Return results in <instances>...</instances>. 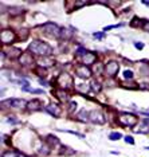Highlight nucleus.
Masks as SVG:
<instances>
[{"instance_id":"nucleus-1","label":"nucleus","mask_w":149,"mask_h":157,"mask_svg":"<svg viewBox=\"0 0 149 157\" xmlns=\"http://www.w3.org/2000/svg\"><path fill=\"white\" fill-rule=\"evenodd\" d=\"M28 51L32 55H38V57H51V54L54 53L53 47L49 43L42 42V40H32L28 46Z\"/></svg>"},{"instance_id":"nucleus-2","label":"nucleus","mask_w":149,"mask_h":157,"mask_svg":"<svg viewBox=\"0 0 149 157\" xmlns=\"http://www.w3.org/2000/svg\"><path fill=\"white\" fill-rule=\"evenodd\" d=\"M117 122L121 126H128V128H134L138 124V117L132 113H121L117 118Z\"/></svg>"},{"instance_id":"nucleus-3","label":"nucleus","mask_w":149,"mask_h":157,"mask_svg":"<svg viewBox=\"0 0 149 157\" xmlns=\"http://www.w3.org/2000/svg\"><path fill=\"white\" fill-rule=\"evenodd\" d=\"M40 30L43 31V34H46V35H49V36H54V38H59L60 31H62V28H60L58 24L51 23V22H47L43 26H40Z\"/></svg>"},{"instance_id":"nucleus-4","label":"nucleus","mask_w":149,"mask_h":157,"mask_svg":"<svg viewBox=\"0 0 149 157\" xmlns=\"http://www.w3.org/2000/svg\"><path fill=\"white\" fill-rule=\"evenodd\" d=\"M56 85H59V87L63 90H67L70 87H74V78L69 73H62L56 78Z\"/></svg>"},{"instance_id":"nucleus-5","label":"nucleus","mask_w":149,"mask_h":157,"mask_svg":"<svg viewBox=\"0 0 149 157\" xmlns=\"http://www.w3.org/2000/svg\"><path fill=\"white\" fill-rule=\"evenodd\" d=\"M118 70H120V63L116 62V60H110V62L105 64L104 74L109 78H114L118 74Z\"/></svg>"},{"instance_id":"nucleus-6","label":"nucleus","mask_w":149,"mask_h":157,"mask_svg":"<svg viewBox=\"0 0 149 157\" xmlns=\"http://www.w3.org/2000/svg\"><path fill=\"white\" fill-rule=\"evenodd\" d=\"M74 71H75V75L78 78H81V79H89V78L91 77V69L89 66H85L83 63L77 64Z\"/></svg>"},{"instance_id":"nucleus-7","label":"nucleus","mask_w":149,"mask_h":157,"mask_svg":"<svg viewBox=\"0 0 149 157\" xmlns=\"http://www.w3.org/2000/svg\"><path fill=\"white\" fill-rule=\"evenodd\" d=\"M0 40L3 44H12L16 40V34L12 30H2L0 32Z\"/></svg>"},{"instance_id":"nucleus-8","label":"nucleus","mask_w":149,"mask_h":157,"mask_svg":"<svg viewBox=\"0 0 149 157\" xmlns=\"http://www.w3.org/2000/svg\"><path fill=\"white\" fill-rule=\"evenodd\" d=\"M27 104L28 102H26L24 100H22V98H11V100H3L2 101V105L3 106H5V105H9L11 108H15V109H23L27 106Z\"/></svg>"},{"instance_id":"nucleus-9","label":"nucleus","mask_w":149,"mask_h":157,"mask_svg":"<svg viewBox=\"0 0 149 157\" xmlns=\"http://www.w3.org/2000/svg\"><path fill=\"white\" fill-rule=\"evenodd\" d=\"M89 118L91 122H94L97 125H104L106 122V117L101 110H91L89 113Z\"/></svg>"},{"instance_id":"nucleus-10","label":"nucleus","mask_w":149,"mask_h":157,"mask_svg":"<svg viewBox=\"0 0 149 157\" xmlns=\"http://www.w3.org/2000/svg\"><path fill=\"white\" fill-rule=\"evenodd\" d=\"M134 133H140V134H148L149 133V118H144L133 128Z\"/></svg>"},{"instance_id":"nucleus-11","label":"nucleus","mask_w":149,"mask_h":157,"mask_svg":"<svg viewBox=\"0 0 149 157\" xmlns=\"http://www.w3.org/2000/svg\"><path fill=\"white\" fill-rule=\"evenodd\" d=\"M46 111L49 114H51L53 117L59 118L60 114H62V108H60L58 104H51V105H49V106H46Z\"/></svg>"},{"instance_id":"nucleus-12","label":"nucleus","mask_w":149,"mask_h":157,"mask_svg":"<svg viewBox=\"0 0 149 157\" xmlns=\"http://www.w3.org/2000/svg\"><path fill=\"white\" fill-rule=\"evenodd\" d=\"M55 64V60L53 59L51 57H43L38 59V66L42 67V69H47V67H51Z\"/></svg>"},{"instance_id":"nucleus-13","label":"nucleus","mask_w":149,"mask_h":157,"mask_svg":"<svg viewBox=\"0 0 149 157\" xmlns=\"http://www.w3.org/2000/svg\"><path fill=\"white\" fill-rule=\"evenodd\" d=\"M19 63L22 64V66H30V64L34 63V58H32V54L30 53H23L22 55L19 58Z\"/></svg>"},{"instance_id":"nucleus-14","label":"nucleus","mask_w":149,"mask_h":157,"mask_svg":"<svg viewBox=\"0 0 149 157\" xmlns=\"http://www.w3.org/2000/svg\"><path fill=\"white\" fill-rule=\"evenodd\" d=\"M53 94L56 97V100L59 102H67L69 101V94H67L66 90H63V89H55V90H53Z\"/></svg>"},{"instance_id":"nucleus-15","label":"nucleus","mask_w":149,"mask_h":157,"mask_svg":"<svg viewBox=\"0 0 149 157\" xmlns=\"http://www.w3.org/2000/svg\"><path fill=\"white\" fill-rule=\"evenodd\" d=\"M96 59H97V55L94 53H90L87 51L85 54V57H82V62L85 66H91V64H96Z\"/></svg>"},{"instance_id":"nucleus-16","label":"nucleus","mask_w":149,"mask_h":157,"mask_svg":"<svg viewBox=\"0 0 149 157\" xmlns=\"http://www.w3.org/2000/svg\"><path fill=\"white\" fill-rule=\"evenodd\" d=\"M4 53V55H7L8 58H11V59H15V58H20V55H22V50L18 49V47H9L7 51H3Z\"/></svg>"},{"instance_id":"nucleus-17","label":"nucleus","mask_w":149,"mask_h":157,"mask_svg":"<svg viewBox=\"0 0 149 157\" xmlns=\"http://www.w3.org/2000/svg\"><path fill=\"white\" fill-rule=\"evenodd\" d=\"M27 109H28L30 111H38L42 109V102L39 100H31L27 104Z\"/></svg>"},{"instance_id":"nucleus-18","label":"nucleus","mask_w":149,"mask_h":157,"mask_svg":"<svg viewBox=\"0 0 149 157\" xmlns=\"http://www.w3.org/2000/svg\"><path fill=\"white\" fill-rule=\"evenodd\" d=\"M77 119H78V121H81V122H89V121H90L89 113H87V111L83 109V110H81L79 114L77 115Z\"/></svg>"},{"instance_id":"nucleus-19","label":"nucleus","mask_w":149,"mask_h":157,"mask_svg":"<svg viewBox=\"0 0 149 157\" xmlns=\"http://www.w3.org/2000/svg\"><path fill=\"white\" fill-rule=\"evenodd\" d=\"M2 157H28V156H26L24 153H20V152H16V151H11V152H5Z\"/></svg>"},{"instance_id":"nucleus-20","label":"nucleus","mask_w":149,"mask_h":157,"mask_svg":"<svg viewBox=\"0 0 149 157\" xmlns=\"http://www.w3.org/2000/svg\"><path fill=\"white\" fill-rule=\"evenodd\" d=\"M77 91H79V93H86V91L90 90V85H86V83H79L75 86Z\"/></svg>"},{"instance_id":"nucleus-21","label":"nucleus","mask_w":149,"mask_h":157,"mask_svg":"<svg viewBox=\"0 0 149 157\" xmlns=\"http://www.w3.org/2000/svg\"><path fill=\"white\" fill-rule=\"evenodd\" d=\"M90 89L93 91H96V93H100L101 90H102V86L100 85V82H97V81H93L90 83Z\"/></svg>"},{"instance_id":"nucleus-22","label":"nucleus","mask_w":149,"mask_h":157,"mask_svg":"<svg viewBox=\"0 0 149 157\" xmlns=\"http://www.w3.org/2000/svg\"><path fill=\"white\" fill-rule=\"evenodd\" d=\"M47 142H49L50 148H53L54 145H59V140L55 137V136H49L47 137Z\"/></svg>"},{"instance_id":"nucleus-23","label":"nucleus","mask_w":149,"mask_h":157,"mask_svg":"<svg viewBox=\"0 0 149 157\" xmlns=\"http://www.w3.org/2000/svg\"><path fill=\"white\" fill-rule=\"evenodd\" d=\"M71 36H73V31H70V30H67V28H62V31H60V38L70 39Z\"/></svg>"},{"instance_id":"nucleus-24","label":"nucleus","mask_w":149,"mask_h":157,"mask_svg":"<svg viewBox=\"0 0 149 157\" xmlns=\"http://www.w3.org/2000/svg\"><path fill=\"white\" fill-rule=\"evenodd\" d=\"M121 137H122V134H121V133H118V132H113V133H110V134H109V140H110V141H118Z\"/></svg>"},{"instance_id":"nucleus-25","label":"nucleus","mask_w":149,"mask_h":157,"mask_svg":"<svg viewBox=\"0 0 149 157\" xmlns=\"http://www.w3.org/2000/svg\"><path fill=\"white\" fill-rule=\"evenodd\" d=\"M75 110H77V102H75V101H70V102H69V109H67L69 114L71 115Z\"/></svg>"},{"instance_id":"nucleus-26","label":"nucleus","mask_w":149,"mask_h":157,"mask_svg":"<svg viewBox=\"0 0 149 157\" xmlns=\"http://www.w3.org/2000/svg\"><path fill=\"white\" fill-rule=\"evenodd\" d=\"M8 13L9 15H20V13H23V9L22 8H16V7H12V8H8Z\"/></svg>"},{"instance_id":"nucleus-27","label":"nucleus","mask_w":149,"mask_h":157,"mask_svg":"<svg viewBox=\"0 0 149 157\" xmlns=\"http://www.w3.org/2000/svg\"><path fill=\"white\" fill-rule=\"evenodd\" d=\"M143 22H144L143 19L134 18V19H133V22H130V26H132V27H141V26H143Z\"/></svg>"},{"instance_id":"nucleus-28","label":"nucleus","mask_w":149,"mask_h":157,"mask_svg":"<svg viewBox=\"0 0 149 157\" xmlns=\"http://www.w3.org/2000/svg\"><path fill=\"white\" fill-rule=\"evenodd\" d=\"M59 132H65V133H70V134H74V136H77V137H79V138H85V136L83 134H81V133H78V132H74V130H62V129H58Z\"/></svg>"},{"instance_id":"nucleus-29","label":"nucleus","mask_w":149,"mask_h":157,"mask_svg":"<svg viewBox=\"0 0 149 157\" xmlns=\"http://www.w3.org/2000/svg\"><path fill=\"white\" fill-rule=\"evenodd\" d=\"M124 78L125 79H132V78H133V71L132 70H125L124 71Z\"/></svg>"},{"instance_id":"nucleus-30","label":"nucleus","mask_w":149,"mask_h":157,"mask_svg":"<svg viewBox=\"0 0 149 157\" xmlns=\"http://www.w3.org/2000/svg\"><path fill=\"white\" fill-rule=\"evenodd\" d=\"M104 69H105V66L102 67V66H101V64H100V63H97V67H96V66H94V69H93V71H94V73H97V74H101V73H102V71H104Z\"/></svg>"},{"instance_id":"nucleus-31","label":"nucleus","mask_w":149,"mask_h":157,"mask_svg":"<svg viewBox=\"0 0 149 157\" xmlns=\"http://www.w3.org/2000/svg\"><path fill=\"white\" fill-rule=\"evenodd\" d=\"M141 28H143L144 31L149 32V20H144V22H143V26H141Z\"/></svg>"},{"instance_id":"nucleus-32","label":"nucleus","mask_w":149,"mask_h":157,"mask_svg":"<svg viewBox=\"0 0 149 157\" xmlns=\"http://www.w3.org/2000/svg\"><path fill=\"white\" fill-rule=\"evenodd\" d=\"M86 53H87V51L85 50L83 47H79V49L77 50V57H81V55H82V57H85V54H86Z\"/></svg>"},{"instance_id":"nucleus-33","label":"nucleus","mask_w":149,"mask_h":157,"mask_svg":"<svg viewBox=\"0 0 149 157\" xmlns=\"http://www.w3.org/2000/svg\"><path fill=\"white\" fill-rule=\"evenodd\" d=\"M124 140H125V142H126V144L134 145V140H133V137H132V136H126V137H125Z\"/></svg>"},{"instance_id":"nucleus-34","label":"nucleus","mask_w":149,"mask_h":157,"mask_svg":"<svg viewBox=\"0 0 149 157\" xmlns=\"http://www.w3.org/2000/svg\"><path fill=\"white\" fill-rule=\"evenodd\" d=\"M35 73H38V75L40 77H46V71H45V69H42V67H38V69L35 70Z\"/></svg>"},{"instance_id":"nucleus-35","label":"nucleus","mask_w":149,"mask_h":157,"mask_svg":"<svg viewBox=\"0 0 149 157\" xmlns=\"http://www.w3.org/2000/svg\"><path fill=\"white\" fill-rule=\"evenodd\" d=\"M124 24H113V26H107V27H105L104 28V32H106V31H109V30L111 28H117V27H122Z\"/></svg>"},{"instance_id":"nucleus-36","label":"nucleus","mask_w":149,"mask_h":157,"mask_svg":"<svg viewBox=\"0 0 149 157\" xmlns=\"http://www.w3.org/2000/svg\"><path fill=\"white\" fill-rule=\"evenodd\" d=\"M93 36L94 38H97V39H104L105 38V32H94Z\"/></svg>"},{"instance_id":"nucleus-37","label":"nucleus","mask_w":149,"mask_h":157,"mask_svg":"<svg viewBox=\"0 0 149 157\" xmlns=\"http://www.w3.org/2000/svg\"><path fill=\"white\" fill-rule=\"evenodd\" d=\"M86 4H90V3H87V2H74V5H75L77 8L83 7V5H86Z\"/></svg>"},{"instance_id":"nucleus-38","label":"nucleus","mask_w":149,"mask_h":157,"mask_svg":"<svg viewBox=\"0 0 149 157\" xmlns=\"http://www.w3.org/2000/svg\"><path fill=\"white\" fill-rule=\"evenodd\" d=\"M138 89H141V90H149V83H140L138 85Z\"/></svg>"},{"instance_id":"nucleus-39","label":"nucleus","mask_w":149,"mask_h":157,"mask_svg":"<svg viewBox=\"0 0 149 157\" xmlns=\"http://www.w3.org/2000/svg\"><path fill=\"white\" fill-rule=\"evenodd\" d=\"M134 47L138 50H143L144 49V44L143 43H140V42H134Z\"/></svg>"},{"instance_id":"nucleus-40","label":"nucleus","mask_w":149,"mask_h":157,"mask_svg":"<svg viewBox=\"0 0 149 157\" xmlns=\"http://www.w3.org/2000/svg\"><path fill=\"white\" fill-rule=\"evenodd\" d=\"M39 82H40V83H42V85H43V86H50V85H49V83H47V82H46L45 79H39Z\"/></svg>"},{"instance_id":"nucleus-41","label":"nucleus","mask_w":149,"mask_h":157,"mask_svg":"<svg viewBox=\"0 0 149 157\" xmlns=\"http://www.w3.org/2000/svg\"><path fill=\"white\" fill-rule=\"evenodd\" d=\"M7 121H8V122H11V124H16V122H18V121H16V119H13V118H8V119H7Z\"/></svg>"},{"instance_id":"nucleus-42","label":"nucleus","mask_w":149,"mask_h":157,"mask_svg":"<svg viewBox=\"0 0 149 157\" xmlns=\"http://www.w3.org/2000/svg\"><path fill=\"white\" fill-rule=\"evenodd\" d=\"M143 4H145L147 7H149V2H143Z\"/></svg>"},{"instance_id":"nucleus-43","label":"nucleus","mask_w":149,"mask_h":157,"mask_svg":"<svg viewBox=\"0 0 149 157\" xmlns=\"http://www.w3.org/2000/svg\"><path fill=\"white\" fill-rule=\"evenodd\" d=\"M144 149H147V151H149V146H145V148Z\"/></svg>"},{"instance_id":"nucleus-44","label":"nucleus","mask_w":149,"mask_h":157,"mask_svg":"<svg viewBox=\"0 0 149 157\" xmlns=\"http://www.w3.org/2000/svg\"><path fill=\"white\" fill-rule=\"evenodd\" d=\"M148 64H149V63H148Z\"/></svg>"}]
</instances>
